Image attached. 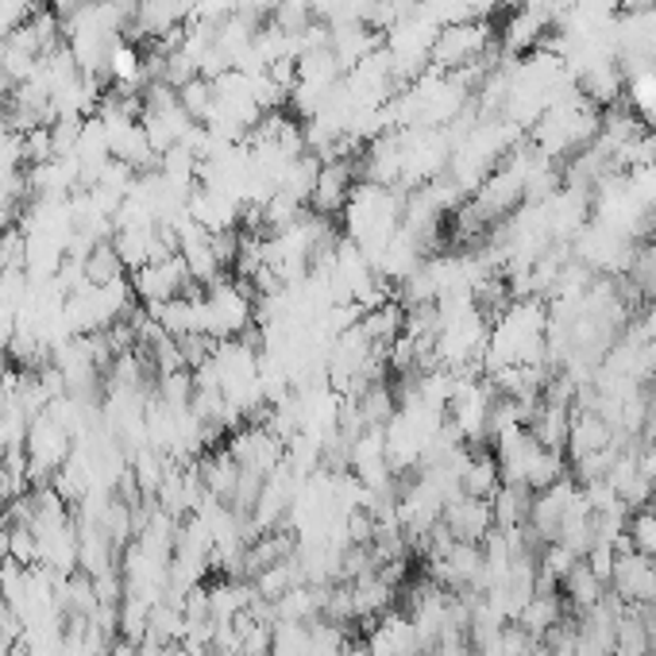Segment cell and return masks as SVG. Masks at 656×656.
<instances>
[{
    "label": "cell",
    "instance_id": "52a82bcc",
    "mask_svg": "<svg viewBox=\"0 0 656 656\" xmlns=\"http://www.w3.org/2000/svg\"><path fill=\"white\" fill-rule=\"evenodd\" d=\"M178 104L186 109V116L194 124H205V120L213 116V104H216V94H213V77H194L186 86L178 89Z\"/></svg>",
    "mask_w": 656,
    "mask_h": 656
},
{
    "label": "cell",
    "instance_id": "ba28073f",
    "mask_svg": "<svg viewBox=\"0 0 656 656\" xmlns=\"http://www.w3.org/2000/svg\"><path fill=\"white\" fill-rule=\"evenodd\" d=\"M529 656H556V653H553V648H548V645H541V641H537V648H533V653H529Z\"/></svg>",
    "mask_w": 656,
    "mask_h": 656
},
{
    "label": "cell",
    "instance_id": "5b68a950",
    "mask_svg": "<svg viewBox=\"0 0 656 656\" xmlns=\"http://www.w3.org/2000/svg\"><path fill=\"white\" fill-rule=\"evenodd\" d=\"M441 521L448 525L456 541L463 545H483L491 537V529H495V513H491V503L486 498H471V495H453L444 503Z\"/></svg>",
    "mask_w": 656,
    "mask_h": 656
},
{
    "label": "cell",
    "instance_id": "8992f818",
    "mask_svg": "<svg viewBox=\"0 0 656 656\" xmlns=\"http://www.w3.org/2000/svg\"><path fill=\"white\" fill-rule=\"evenodd\" d=\"M128 274V267H124V259L116 256V248H112V239H101L97 248H89L86 256V282H97V286H104V282H116Z\"/></svg>",
    "mask_w": 656,
    "mask_h": 656
},
{
    "label": "cell",
    "instance_id": "277c9868",
    "mask_svg": "<svg viewBox=\"0 0 656 656\" xmlns=\"http://www.w3.org/2000/svg\"><path fill=\"white\" fill-rule=\"evenodd\" d=\"M359 159H333V162H321V174H317V186L313 197H309V209L321 216H341V209L348 205L351 189L359 182Z\"/></svg>",
    "mask_w": 656,
    "mask_h": 656
},
{
    "label": "cell",
    "instance_id": "9c48e42d",
    "mask_svg": "<svg viewBox=\"0 0 656 656\" xmlns=\"http://www.w3.org/2000/svg\"><path fill=\"white\" fill-rule=\"evenodd\" d=\"M653 444H656V436H653Z\"/></svg>",
    "mask_w": 656,
    "mask_h": 656
},
{
    "label": "cell",
    "instance_id": "7a4b0ae2",
    "mask_svg": "<svg viewBox=\"0 0 656 656\" xmlns=\"http://www.w3.org/2000/svg\"><path fill=\"white\" fill-rule=\"evenodd\" d=\"M401 213H406V189L375 186V182L359 178L348 205L341 209V232L367 259H375L398 236Z\"/></svg>",
    "mask_w": 656,
    "mask_h": 656
},
{
    "label": "cell",
    "instance_id": "3957f363",
    "mask_svg": "<svg viewBox=\"0 0 656 656\" xmlns=\"http://www.w3.org/2000/svg\"><path fill=\"white\" fill-rule=\"evenodd\" d=\"M194 313L197 333L209 336L213 344L239 341L256 329V286L248 279H236V274L209 282L194 298Z\"/></svg>",
    "mask_w": 656,
    "mask_h": 656
},
{
    "label": "cell",
    "instance_id": "6da1fadb",
    "mask_svg": "<svg viewBox=\"0 0 656 656\" xmlns=\"http://www.w3.org/2000/svg\"><path fill=\"white\" fill-rule=\"evenodd\" d=\"M548 363V301L513 298L491 321L483 351V375L498 367H545Z\"/></svg>",
    "mask_w": 656,
    "mask_h": 656
}]
</instances>
